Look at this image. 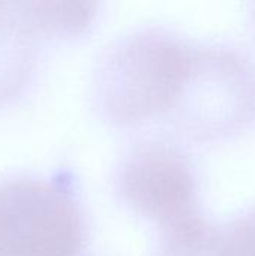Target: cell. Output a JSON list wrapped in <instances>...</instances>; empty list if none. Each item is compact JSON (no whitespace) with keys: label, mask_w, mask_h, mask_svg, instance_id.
<instances>
[{"label":"cell","mask_w":255,"mask_h":256,"mask_svg":"<svg viewBox=\"0 0 255 256\" xmlns=\"http://www.w3.org/2000/svg\"><path fill=\"white\" fill-rule=\"evenodd\" d=\"M255 114V70L240 52L224 46H198L189 82L168 117L198 141L237 132Z\"/></svg>","instance_id":"3957f363"},{"label":"cell","mask_w":255,"mask_h":256,"mask_svg":"<svg viewBox=\"0 0 255 256\" xmlns=\"http://www.w3.org/2000/svg\"><path fill=\"white\" fill-rule=\"evenodd\" d=\"M84 243V213L66 180L0 182V256H78Z\"/></svg>","instance_id":"7a4b0ae2"},{"label":"cell","mask_w":255,"mask_h":256,"mask_svg":"<svg viewBox=\"0 0 255 256\" xmlns=\"http://www.w3.org/2000/svg\"><path fill=\"white\" fill-rule=\"evenodd\" d=\"M198 46L164 27H141L116 40L95 72V102L119 128H134L177 106L192 75Z\"/></svg>","instance_id":"6da1fadb"},{"label":"cell","mask_w":255,"mask_h":256,"mask_svg":"<svg viewBox=\"0 0 255 256\" xmlns=\"http://www.w3.org/2000/svg\"><path fill=\"white\" fill-rule=\"evenodd\" d=\"M116 186L122 201L161 231L200 213L194 165L162 141L135 144L117 168Z\"/></svg>","instance_id":"277c9868"},{"label":"cell","mask_w":255,"mask_h":256,"mask_svg":"<svg viewBox=\"0 0 255 256\" xmlns=\"http://www.w3.org/2000/svg\"><path fill=\"white\" fill-rule=\"evenodd\" d=\"M218 256H255V207L221 226Z\"/></svg>","instance_id":"52a82bcc"},{"label":"cell","mask_w":255,"mask_h":256,"mask_svg":"<svg viewBox=\"0 0 255 256\" xmlns=\"http://www.w3.org/2000/svg\"><path fill=\"white\" fill-rule=\"evenodd\" d=\"M252 21H254V27H255V12H252Z\"/></svg>","instance_id":"ba28073f"},{"label":"cell","mask_w":255,"mask_h":256,"mask_svg":"<svg viewBox=\"0 0 255 256\" xmlns=\"http://www.w3.org/2000/svg\"><path fill=\"white\" fill-rule=\"evenodd\" d=\"M41 36L27 3H0V102L17 98L29 84Z\"/></svg>","instance_id":"5b68a950"},{"label":"cell","mask_w":255,"mask_h":256,"mask_svg":"<svg viewBox=\"0 0 255 256\" xmlns=\"http://www.w3.org/2000/svg\"><path fill=\"white\" fill-rule=\"evenodd\" d=\"M221 226L197 213L161 231L156 256H218Z\"/></svg>","instance_id":"8992f818"}]
</instances>
